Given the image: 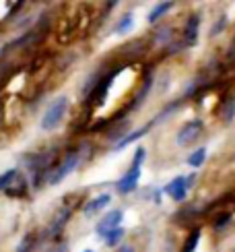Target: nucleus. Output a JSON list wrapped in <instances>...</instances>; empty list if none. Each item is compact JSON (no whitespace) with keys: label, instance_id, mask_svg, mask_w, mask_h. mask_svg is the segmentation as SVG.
Here are the masks:
<instances>
[{"label":"nucleus","instance_id":"1","mask_svg":"<svg viewBox=\"0 0 235 252\" xmlns=\"http://www.w3.org/2000/svg\"><path fill=\"white\" fill-rule=\"evenodd\" d=\"M145 155H147L145 147H138V149L134 151V159H132L130 167H128V172L120 178V180L116 182V190H118V194H130L132 190H136L138 180H141V174H143Z\"/></svg>","mask_w":235,"mask_h":252},{"label":"nucleus","instance_id":"2","mask_svg":"<svg viewBox=\"0 0 235 252\" xmlns=\"http://www.w3.org/2000/svg\"><path fill=\"white\" fill-rule=\"evenodd\" d=\"M66 110H68V97L60 95L58 99H54L48 106L44 118H41V128L44 130H54L60 126V122L64 120V116H66Z\"/></svg>","mask_w":235,"mask_h":252},{"label":"nucleus","instance_id":"3","mask_svg":"<svg viewBox=\"0 0 235 252\" xmlns=\"http://www.w3.org/2000/svg\"><path fill=\"white\" fill-rule=\"evenodd\" d=\"M194 180H196L194 174H190V176H176L174 180L163 188V192L169 198H174L176 203H181L188 196V190H190V186L194 184Z\"/></svg>","mask_w":235,"mask_h":252},{"label":"nucleus","instance_id":"4","mask_svg":"<svg viewBox=\"0 0 235 252\" xmlns=\"http://www.w3.org/2000/svg\"><path fill=\"white\" fill-rule=\"evenodd\" d=\"M79 163H81V153L79 151H72V153H68L66 157H64V161L56 167L54 172H52V176L48 178V184H52V186H56V184H60L64 178H66L70 172H74L79 167Z\"/></svg>","mask_w":235,"mask_h":252},{"label":"nucleus","instance_id":"5","mask_svg":"<svg viewBox=\"0 0 235 252\" xmlns=\"http://www.w3.org/2000/svg\"><path fill=\"white\" fill-rule=\"evenodd\" d=\"M122 219H124V211H122V209H112V211H108V215H105L101 221L95 225V234L105 238L110 232H114V229L120 227Z\"/></svg>","mask_w":235,"mask_h":252},{"label":"nucleus","instance_id":"6","mask_svg":"<svg viewBox=\"0 0 235 252\" xmlns=\"http://www.w3.org/2000/svg\"><path fill=\"white\" fill-rule=\"evenodd\" d=\"M202 128H205V122L198 120V118L186 122V124L177 130V134H176V143H177L179 147H186L188 143L196 141V136L202 132Z\"/></svg>","mask_w":235,"mask_h":252},{"label":"nucleus","instance_id":"7","mask_svg":"<svg viewBox=\"0 0 235 252\" xmlns=\"http://www.w3.org/2000/svg\"><path fill=\"white\" fill-rule=\"evenodd\" d=\"M70 213H72V209H70V207H62L60 211L56 213V217L52 219L50 229H48V236H50L52 240H56V238L62 234V229L66 227V221L70 219Z\"/></svg>","mask_w":235,"mask_h":252},{"label":"nucleus","instance_id":"8","mask_svg":"<svg viewBox=\"0 0 235 252\" xmlns=\"http://www.w3.org/2000/svg\"><path fill=\"white\" fill-rule=\"evenodd\" d=\"M153 128V122H148V124H145L143 126V128H138V130H132L130 134H128V136H122V139L120 141H118L116 145H114V151H122V149H126V147L128 145H132L134 141H138V139H143V136L148 132V130H151Z\"/></svg>","mask_w":235,"mask_h":252},{"label":"nucleus","instance_id":"9","mask_svg":"<svg viewBox=\"0 0 235 252\" xmlns=\"http://www.w3.org/2000/svg\"><path fill=\"white\" fill-rule=\"evenodd\" d=\"M110 201H112V196H110V194H99V196H95L93 201H89L87 205L83 207V213L87 215V217H91V215H95V213L103 211V209L110 205Z\"/></svg>","mask_w":235,"mask_h":252},{"label":"nucleus","instance_id":"10","mask_svg":"<svg viewBox=\"0 0 235 252\" xmlns=\"http://www.w3.org/2000/svg\"><path fill=\"white\" fill-rule=\"evenodd\" d=\"M198 25H200V17L198 15H192L186 31H184V46H196L198 41Z\"/></svg>","mask_w":235,"mask_h":252},{"label":"nucleus","instance_id":"11","mask_svg":"<svg viewBox=\"0 0 235 252\" xmlns=\"http://www.w3.org/2000/svg\"><path fill=\"white\" fill-rule=\"evenodd\" d=\"M169 8H174V2H159V4H155L153 6V10L148 13V17H147V21L151 25H155L159 19H161L165 13H169Z\"/></svg>","mask_w":235,"mask_h":252},{"label":"nucleus","instance_id":"12","mask_svg":"<svg viewBox=\"0 0 235 252\" xmlns=\"http://www.w3.org/2000/svg\"><path fill=\"white\" fill-rule=\"evenodd\" d=\"M124 236H126V229L120 225L118 229H114V232H110L108 236H105V238H103V242H105V246H108V248H116V246L124 240Z\"/></svg>","mask_w":235,"mask_h":252},{"label":"nucleus","instance_id":"13","mask_svg":"<svg viewBox=\"0 0 235 252\" xmlns=\"http://www.w3.org/2000/svg\"><path fill=\"white\" fill-rule=\"evenodd\" d=\"M200 236H202L200 227H194V229H192L190 236L186 238V242H184V248H181V252H196V246H198V242H200Z\"/></svg>","mask_w":235,"mask_h":252},{"label":"nucleus","instance_id":"14","mask_svg":"<svg viewBox=\"0 0 235 252\" xmlns=\"http://www.w3.org/2000/svg\"><path fill=\"white\" fill-rule=\"evenodd\" d=\"M205 159H206V147H198L194 153H190V157L186 161H188L190 167H200L202 163H205Z\"/></svg>","mask_w":235,"mask_h":252},{"label":"nucleus","instance_id":"15","mask_svg":"<svg viewBox=\"0 0 235 252\" xmlns=\"http://www.w3.org/2000/svg\"><path fill=\"white\" fill-rule=\"evenodd\" d=\"M17 178H19V172L17 170H8L4 174H0V190H8L10 184H13Z\"/></svg>","mask_w":235,"mask_h":252},{"label":"nucleus","instance_id":"16","mask_svg":"<svg viewBox=\"0 0 235 252\" xmlns=\"http://www.w3.org/2000/svg\"><path fill=\"white\" fill-rule=\"evenodd\" d=\"M132 25H134V17L128 13V15H124L122 19H120V23H118V27H116V33H128V31L132 29Z\"/></svg>","mask_w":235,"mask_h":252},{"label":"nucleus","instance_id":"17","mask_svg":"<svg viewBox=\"0 0 235 252\" xmlns=\"http://www.w3.org/2000/svg\"><path fill=\"white\" fill-rule=\"evenodd\" d=\"M33 246H35V240H33V234H27V236L23 238V242H21V244H19L17 252H31V250H33Z\"/></svg>","mask_w":235,"mask_h":252},{"label":"nucleus","instance_id":"18","mask_svg":"<svg viewBox=\"0 0 235 252\" xmlns=\"http://www.w3.org/2000/svg\"><path fill=\"white\" fill-rule=\"evenodd\" d=\"M221 116H223V120H225V122H231L233 120V116H235V97L229 103H225V108H223Z\"/></svg>","mask_w":235,"mask_h":252},{"label":"nucleus","instance_id":"19","mask_svg":"<svg viewBox=\"0 0 235 252\" xmlns=\"http://www.w3.org/2000/svg\"><path fill=\"white\" fill-rule=\"evenodd\" d=\"M225 27H227V17L223 15V17H219V21L215 23V27L210 29V35H217L219 31H221V29H225Z\"/></svg>","mask_w":235,"mask_h":252},{"label":"nucleus","instance_id":"20","mask_svg":"<svg viewBox=\"0 0 235 252\" xmlns=\"http://www.w3.org/2000/svg\"><path fill=\"white\" fill-rule=\"evenodd\" d=\"M231 219V215L229 213H225V215H221V217H217V221H215V227H223V225H227V221Z\"/></svg>","mask_w":235,"mask_h":252},{"label":"nucleus","instance_id":"21","mask_svg":"<svg viewBox=\"0 0 235 252\" xmlns=\"http://www.w3.org/2000/svg\"><path fill=\"white\" fill-rule=\"evenodd\" d=\"M48 252H68V246L64 244V242H60V244H54Z\"/></svg>","mask_w":235,"mask_h":252},{"label":"nucleus","instance_id":"22","mask_svg":"<svg viewBox=\"0 0 235 252\" xmlns=\"http://www.w3.org/2000/svg\"><path fill=\"white\" fill-rule=\"evenodd\" d=\"M118 252H134V248H132V246H122Z\"/></svg>","mask_w":235,"mask_h":252},{"label":"nucleus","instance_id":"23","mask_svg":"<svg viewBox=\"0 0 235 252\" xmlns=\"http://www.w3.org/2000/svg\"><path fill=\"white\" fill-rule=\"evenodd\" d=\"M83 252H93V250H83Z\"/></svg>","mask_w":235,"mask_h":252}]
</instances>
